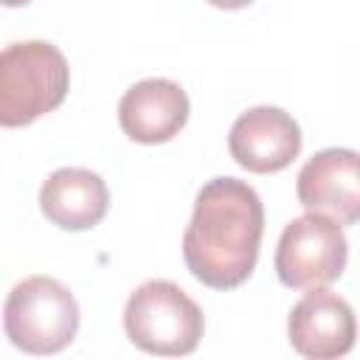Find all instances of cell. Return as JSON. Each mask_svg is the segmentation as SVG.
<instances>
[{
    "label": "cell",
    "mask_w": 360,
    "mask_h": 360,
    "mask_svg": "<svg viewBox=\"0 0 360 360\" xmlns=\"http://www.w3.org/2000/svg\"><path fill=\"white\" fill-rule=\"evenodd\" d=\"M262 233L264 205L256 188L236 177H214L197 191L183 233V262L200 284L233 290L253 276Z\"/></svg>",
    "instance_id": "cell-1"
},
{
    "label": "cell",
    "mask_w": 360,
    "mask_h": 360,
    "mask_svg": "<svg viewBox=\"0 0 360 360\" xmlns=\"http://www.w3.org/2000/svg\"><path fill=\"white\" fill-rule=\"evenodd\" d=\"M70 90L65 53L42 39L11 42L0 53V124L25 127L53 112Z\"/></svg>",
    "instance_id": "cell-2"
},
{
    "label": "cell",
    "mask_w": 360,
    "mask_h": 360,
    "mask_svg": "<svg viewBox=\"0 0 360 360\" xmlns=\"http://www.w3.org/2000/svg\"><path fill=\"white\" fill-rule=\"evenodd\" d=\"M124 332L141 352L183 357L200 346L205 318L197 301L174 281L149 278L127 298Z\"/></svg>",
    "instance_id": "cell-3"
},
{
    "label": "cell",
    "mask_w": 360,
    "mask_h": 360,
    "mask_svg": "<svg viewBox=\"0 0 360 360\" xmlns=\"http://www.w3.org/2000/svg\"><path fill=\"white\" fill-rule=\"evenodd\" d=\"M3 329L11 346L25 354H56L79 332V304L62 281L28 276L6 295Z\"/></svg>",
    "instance_id": "cell-4"
},
{
    "label": "cell",
    "mask_w": 360,
    "mask_h": 360,
    "mask_svg": "<svg viewBox=\"0 0 360 360\" xmlns=\"http://www.w3.org/2000/svg\"><path fill=\"white\" fill-rule=\"evenodd\" d=\"M349 262V242L338 219L307 211L284 225L276 248V276L290 290H312L338 281Z\"/></svg>",
    "instance_id": "cell-5"
},
{
    "label": "cell",
    "mask_w": 360,
    "mask_h": 360,
    "mask_svg": "<svg viewBox=\"0 0 360 360\" xmlns=\"http://www.w3.org/2000/svg\"><path fill=\"white\" fill-rule=\"evenodd\" d=\"M295 197L307 211L340 225L360 222V152L346 146L315 152L295 177Z\"/></svg>",
    "instance_id": "cell-6"
},
{
    "label": "cell",
    "mask_w": 360,
    "mask_h": 360,
    "mask_svg": "<svg viewBox=\"0 0 360 360\" xmlns=\"http://www.w3.org/2000/svg\"><path fill=\"white\" fill-rule=\"evenodd\" d=\"M290 346L309 360H335L352 352L357 318L346 298L332 290L312 287L287 318Z\"/></svg>",
    "instance_id": "cell-7"
},
{
    "label": "cell",
    "mask_w": 360,
    "mask_h": 360,
    "mask_svg": "<svg viewBox=\"0 0 360 360\" xmlns=\"http://www.w3.org/2000/svg\"><path fill=\"white\" fill-rule=\"evenodd\" d=\"M228 149L242 169L253 174H276L298 158L301 127L281 107H250L233 121Z\"/></svg>",
    "instance_id": "cell-8"
},
{
    "label": "cell",
    "mask_w": 360,
    "mask_h": 360,
    "mask_svg": "<svg viewBox=\"0 0 360 360\" xmlns=\"http://www.w3.org/2000/svg\"><path fill=\"white\" fill-rule=\"evenodd\" d=\"M188 121V96L172 79L135 82L118 101V124L135 143H166Z\"/></svg>",
    "instance_id": "cell-9"
},
{
    "label": "cell",
    "mask_w": 360,
    "mask_h": 360,
    "mask_svg": "<svg viewBox=\"0 0 360 360\" xmlns=\"http://www.w3.org/2000/svg\"><path fill=\"white\" fill-rule=\"evenodd\" d=\"M107 183L90 169H56L39 188V211L62 231H90L107 217Z\"/></svg>",
    "instance_id": "cell-10"
},
{
    "label": "cell",
    "mask_w": 360,
    "mask_h": 360,
    "mask_svg": "<svg viewBox=\"0 0 360 360\" xmlns=\"http://www.w3.org/2000/svg\"><path fill=\"white\" fill-rule=\"evenodd\" d=\"M214 8H225V11H236V8H248L253 0H205Z\"/></svg>",
    "instance_id": "cell-11"
},
{
    "label": "cell",
    "mask_w": 360,
    "mask_h": 360,
    "mask_svg": "<svg viewBox=\"0 0 360 360\" xmlns=\"http://www.w3.org/2000/svg\"><path fill=\"white\" fill-rule=\"evenodd\" d=\"M3 6H8V8H14V6H25V3H31V0H0Z\"/></svg>",
    "instance_id": "cell-12"
}]
</instances>
